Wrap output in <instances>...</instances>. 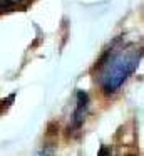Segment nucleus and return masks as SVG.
I'll return each instance as SVG.
<instances>
[{
    "label": "nucleus",
    "mask_w": 144,
    "mask_h": 156,
    "mask_svg": "<svg viewBox=\"0 0 144 156\" xmlns=\"http://www.w3.org/2000/svg\"><path fill=\"white\" fill-rule=\"evenodd\" d=\"M25 0H0V12H10L13 9L23 5Z\"/></svg>",
    "instance_id": "3"
},
{
    "label": "nucleus",
    "mask_w": 144,
    "mask_h": 156,
    "mask_svg": "<svg viewBox=\"0 0 144 156\" xmlns=\"http://www.w3.org/2000/svg\"><path fill=\"white\" fill-rule=\"evenodd\" d=\"M141 47L134 42H127L124 39H116L111 47L97 61L96 79L99 82L104 94H114L121 86L134 74L141 61Z\"/></svg>",
    "instance_id": "1"
},
{
    "label": "nucleus",
    "mask_w": 144,
    "mask_h": 156,
    "mask_svg": "<svg viewBox=\"0 0 144 156\" xmlns=\"http://www.w3.org/2000/svg\"><path fill=\"white\" fill-rule=\"evenodd\" d=\"M87 111H89V96L84 91H77V102H76V109L72 112V119H70L69 134L80 131L84 121H86Z\"/></svg>",
    "instance_id": "2"
}]
</instances>
